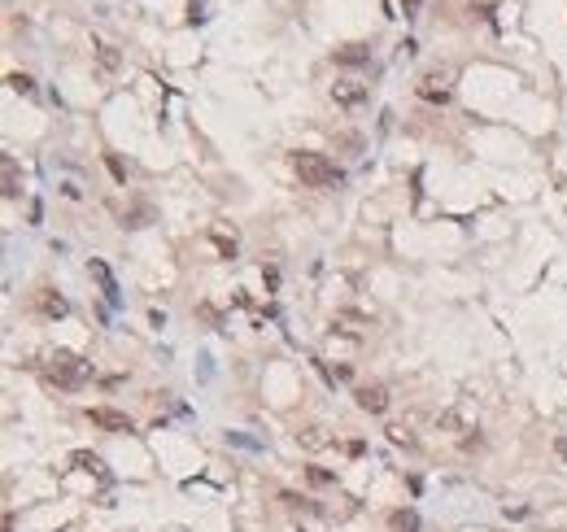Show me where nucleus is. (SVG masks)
Segmentation results:
<instances>
[{
  "mask_svg": "<svg viewBox=\"0 0 567 532\" xmlns=\"http://www.w3.org/2000/svg\"><path fill=\"white\" fill-rule=\"evenodd\" d=\"M293 170H297V179L305 188H332V184H341L337 162L323 158V153H293Z\"/></svg>",
  "mask_w": 567,
  "mask_h": 532,
  "instance_id": "f257e3e1",
  "label": "nucleus"
},
{
  "mask_svg": "<svg viewBox=\"0 0 567 532\" xmlns=\"http://www.w3.org/2000/svg\"><path fill=\"white\" fill-rule=\"evenodd\" d=\"M88 375H92V367L79 358V353H70V349H57L53 362H48V379H53L57 389H79Z\"/></svg>",
  "mask_w": 567,
  "mask_h": 532,
  "instance_id": "f03ea898",
  "label": "nucleus"
},
{
  "mask_svg": "<svg viewBox=\"0 0 567 532\" xmlns=\"http://www.w3.org/2000/svg\"><path fill=\"white\" fill-rule=\"evenodd\" d=\"M415 92H419L423 100H432V105H450V74H445V70H428V74H419Z\"/></svg>",
  "mask_w": 567,
  "mask_h": 532,
  "instance_id": "7ed1b4c3",
  "label": "nucleus"
},
{
  "mask_svg": "<svg viewBox=\"0 0 567 532\" xmlns=\"http://www.w3.org/2000/svg\"><path fill=\"white\" fill-rule=\"evenodd\" d=\"M88 419H92V427H100V432H131V419H127L122 410H114V406H92Z\"/></svg>",
  "mask_w": 567,
  "mask_h": 532,
  "instance_id": "20e7f679",
  "label": "nucleus"
},
{
  "mask_svg": "<svg viewBox=\"0 0 567 532\" xmlns=\"http://www.w3.org/2000/svg\"><path fill=\"white\" fill-rule=\"evenodd\" d=\"M332 100H337L341 110H358L367 100V83H358V79H341V83H332Z\"/></svg>",
  "mask_w": 567,
  "mask_h": 532,
  "instance_id": "39448f33",
  "label": "nucleus"
},
{
  "mask_svg": "<svg viewBox=\"0 0 567 532\" xmlns=\"http://www.w3.org/2000/svg\"><path fill=\"white\" fill-rule=\"evenodd\" d=\"M353 397H358V406H363L367 415H384V410H389V389H384V384H363Z\"/></svg>",
  "mask_w": 567,
  "mask_h": 532,
  "instance_id": "423d86ee",
  "label": "nucleus"
},
{
  "mask_svg": "<svg viewBox=\"0 0 567 532\" xmlns=\"http://www.w3.org/2000/svg\"><path fill=\"white\" fill-rule=\"evenodd\" d=\"M88 271H92V280L100 284V292H105V301H118V284H114V275H110V266L100 262V258H92V262H88Z\"/></svg>",
  "mask_w": 567,
  "mask_h": 532,
  "instance_id": "0eeeda50",
  "label": "nucleus"
},
{
  "mask_svg": "<svg viewBox=\"0 0 567 532\" xmlns=\"http://www.w3.org/2000/svg\"><path fill=\"white\" fill-rule=\"evenodd\" d=\"M96 66H100V74H105V79H114L118 66H122L118 48H114V44H96Z\"/></svg>",
  "mask_w": 567,
  "mask_h": 532,
  "instance_id": "6e6552de",
  "label": "nucleus"
},
{
  "mask_svg": "<svg viewBox=\"0 0 567 532\" xmlns=\"http://www.w3.org/2000/svg\"><path fill=\"white\" fill-rule=\"evenodd\" d=\"M35 306H40V310L48 314V319H62V314L70 310V306H66V297H57L53 288H40V297H35Z\"/></svg>",
  "mask_w": 567,
  "mask_h": 532,
  "instance_id": "1a4fd4ad",
  "label": "nucleus"
},
{
  "mask_svg": "<svg viewBox=\"0 0 567 532\" xmlns=\"http://www.w3.org/2000/svg\"><path fill=\"white\" fill-rule=\"evenodd\" d=\"M363 61H371V48H367V44H345V48H337V66H363Z\"/></svg>",
  "mask_w": 567,
  "mask_h": 532,
  "instance_id": "9d476101",
  "label": "nucleus"
},
{
  "mask_svg": "<svg viewBox=\"0 0 567 532\" xmlns=\"http://www.w3.org/2000/svg\"><path fill=\"white\" fill-rule=\"evenodd\" d=\"M332 327H345V332H363V327H371V319H367V314H353V310H337Z\"/></svg>",
  "mask_w": 567,
  "mask_h": 532,
  "instance_id": "9b49d317",
  "label": "nucleus"
},
{
  "mask_svg": "<svg viewBox=\"0 0 567 532\" xmlns=\"http://www.w3.org/2000/svg\"><path fill=\"white\" fill-rule=\"evenodd\" d=\"M389 524H393L397 532H415V528H419V515H415V511H393Z\"/></svg>",
  "mask_w": 567,
  "mask_h": 532,
  "instance_id": "f8f14e48",
  "label": "nucleus"
},
{
  "mask_svg": "<svg viewBox=\"0 0 567 532\" xmlns=\"http://www.w3.org/2000/svg\"><path fill=\"white\" fill-rule=\"evenodd\" d=\"M74 467H79V471H96V475H105V463H100L96 459V454H74V459H70Z\"/></svg>",
  "mask_w": 567,
  "mask_h": 532,
  "instance_id": "ddd939ff",
  "label": "nucleus"
},
{
  "mask_svg": "<svg viewBox=\"0 0 567 532\" xmlns=\"http://www.w3.org/2000/svg\"><path fill=\"white\" fill-rule=\"evenodd\" d=\"M9 88L22 92V96H31V92H35V79H31V74H22V70H13V74H9Z\"/></svg>",
  "mask_w": 567,
  "mask_h": 532,
  "instance_id": "4468645a",
  "label": "nucleus"
},
{
  "mask_svg": "<svg viewBox=\"0 0 567 532\" xmlns=\"http://www.w3.org/2000/svg\"><path fill=\"white\" fill-rule=\"evenodd\" d=\"M22 188H18V166H13V158H5V196H18Z\"/></svg>",
  "mask_w": 567,
  "mask_h": 532,
  "instance_id": "2eb2a0df",
  "label": "nucleus"
},
{
  "mask_svg": "<svg viewBox=\"0 0 567 532\" xmlns=\"http://www.w3.org/2000/svg\"><path fill=\"white\" fill-rule=\"evenodd\" d=\"M301 441H305V445H310V449H319V445H327V437L319 432V427H305V432H301Z\"/></svg>",
  "mask_w": 567,
  "mask_h": 532,
  "instance_id": "dca6fc26",
  "label": "nucleus"
},
{
  "mask_svg": "<svg viewBox=\"0 0 567 532\" xmlns=\"http://www.w3.org/2000/svg\"><path fill=\"white\" fill-rule=\"evenodd\" d=\"M389 441L393 445H410V432H406V427H389Z\"/></svg>",
  "mask_w": 567,
  "mask_h": 532,
  "instance_id": "f3484780",
  "label": "nucleus"
},
{
  "mask_svg": "<svg viewBox=\"0 0 567 532\" xmlns=\"http://www.w3.org/2000/svg\"><path fill=\"white\" fill-rule=\"evenodd\" d=\"M310 480H315V485H332V471H323V467H310Z\"/></svg>",
  "mask_w": 567,
  "mask_h": 532,
  "instance_id": "a211bd4d",
  "label": "nucleus"
},
{
  "mask_svg": "<svg viewBox=\"0 0 567 532\" xmlns=\"http://www.w3.org/2000/svg\"><path fill=\"white\" fill-rule=\"evenodd\" d=\"M419 5H423V0H402V13L410 18V13H419Z\"/></svg>",
  "mask_w": 567,
  "mask_h": 532,
  "instance_id": "6ab92c4d",
  "label": "nucleus"
},
{
  "mask_svg": "<svg viewBox=\"0 0 567 532\" xmlns=\"http://www.w3.org/2000/svg\"><path fill=\"white\" fill-rule=\"evenodd\" d=\"M559 459H567V437H563V441H559Z\"/></svg>",
  "mask_w": 567,
  "mask_h": 532,
  "instance_id": "aec40b11",
  "label": "nucleus"
}]
</instances>
